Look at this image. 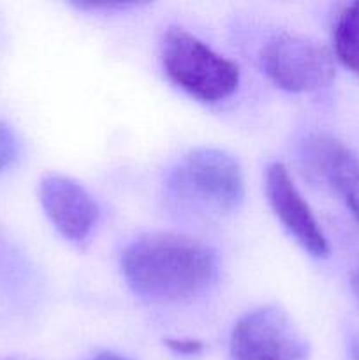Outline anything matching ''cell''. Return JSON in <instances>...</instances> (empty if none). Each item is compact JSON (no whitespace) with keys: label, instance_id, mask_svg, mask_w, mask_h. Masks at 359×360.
<instances>
[{"label":"cell","instance_id":"1","mask_svg":"<svg viewBox=\"0 0 359 360\" xmlns=\"http://www.w3.org/2000/svg\"><path fill=\"white\" fill-rule=\"evenodd\" d=\"M127 287L155 304H182L206 294L218 278V257L204 243L175 232H150L122 253Z\"/></svg>","mask_w":359,"mask_h":360},{"label":"cell","instance_id":"2","mask_svg":"<svg viewBox=\"0 0 359 360\" xmlns=\"http://www.w3.org/2000/svg\"><path fill=\"white\" fill-rule=\"evenodd\" d=\"M162 67L171 83L206 104L229 98L241 81L238 63L182 27L164 34Z\"/></svg>","mask_w":359,"mask_h":360},{"label":"cell","instance_id":"3","mask_svg":"<svg viewBox=\"0 0 359 360\" xmlns=\"http://www.w3.org/2000/svg\"><path fill=\"white\" fill-rule=\"evenodd\" d=\"M169 183L182 199L211 213H232L245 200L241 165L218 148L189 151L171 172Z\"/></svg>","mask_w":359,"mask_h":360},{"label":"cell","instance_id":"4","mask_svg":"<svg viewBox=\"0 0 359 360\" xmlns=\"http://www.w3.org/2000/svg\"><path fill=\"white\" fill-rule=\"evenodd\" d=\"M264 76L277 88L306 94L326 88L336 76L334 55L320 42L296 34H277L259 53Z\"/></svg>","mask_w":359,"mask_h":360},{"label":"cell","instance_id":"5","mask_svg":"<svg viewBox=\"0 0 359 360\" xmlns=\"http://www.w3.org/2000/svg\"><path fill=\"white\" fill-rule=\"evenodd\" d=\"M232 360H308L310 348L291 316L278 306H260L234 323Z\"/></svg>","mask_w":359,"mask_h":360},{"label":"cell","instance_id":"6","mask_svg":"<svg viewBox=\"0 0 359 360\" xmlns=\"http://www.w3.org/2000/svg\"><path fill=\"white\" fill-rule=\"evenodd\" d=\"M39 202L60 236L83 245L94 234L101 210L92 193L76 179L48 172L39 181Z\"/></svg>","mask_w":359,"mask_h":360},{"label":"cell","instance_id":"7","mask_svg":"<svg viewBox=\"0 0 359 360\" xmlns=\"http://www.w3.org/2000/svg\"><path fill=\"white\" fill-rule=\"evenodd\" d=\"M264 190L271 210L294 241L315 259L329 257V241L319 220L282 162H273L266 167Z\"/></svg>","mask_w":359,"mask_h":360},{"label":"cell","instance_id":"8","mask_svg":"<svg viewBox=\"0 0 359 360\" xmlns=\"http://www.w3.org/2000/svg\"><path fill=\"white\" fill-rule=\"evenodd\" d=\"M303 167L313 181L336 193L359 220V155L326 134H312L299 148Z\"/></svg>","mask_w":359,"mask_h":360},{"label":"cell","instance_id":"9","mask_svg":"<svg viewBox=\"0 0 359 360\" xmlns=\"http://www.w3.org/2000/svg\"><path fill=\"white\" fill-rule=\"evenodd\" d=\"M333 46L336 58L359 74V2L344 6L334 23Z\"/></svg>","mask_w":359,"mask_h":360},{"label":"cell","instance_id":"10","mask_svg":"<svg viewBox=\"0 0 359 360\" xmlns=\"http://www.w3.org/2000/svg\"><path fill=\"white\" fill-rule=\"evenodd\" d=\"M20 155V141L9 125L0 122V172L9 169Z\"/></svg>","mask_w":359,"mask_h":360},{"label":"cell","instance_id":"11","mask_svg":"<svg viewBox=\"0 0 359 360\" xmlns=\"http://www.w3.org/2000/svg\"><path fill=\"white\" fill-rule=\"evenodd\" d=\"M165 347L178 355H197L203 352V343L199 340H190V338H172L165 340Z\"/></svg>","mask_w":359,"mask_h":360},{"label":"cell","instance_id":"12","mask_svg":"<svg viewBox=\"0 0 359 360\" xmlns=\"http://www.w3.org/2000/svg\"><path fill=\"white\" fill-rule=\"evenodd\" d=\"M137 4H123V2H106V4H76L77 9H90V11H109V13H113V11H125V9H130V7H136Z\"/></svg>","mask_w":359,"mask_h":360},{"label":"cell","instance_id":"13","mask_svg":"<svg viewBox=\"0 0 359 360\" xmlns=\"http://www.w3.org/2000/svg\"><path fill=\"white\" fill-rule=\"evenodd\" d=\"M348 355L351 360H359V334L352 336L348 341Z\"/></svg>","mask_w":359,"mask_h":360},{"label":"cell","instance_id":"14","mask_svg":"<svg viewBox=\"0 0 359 360\" xmlns=\"http://www.w3.org/2000/svg\"><path fill=\"white\" fill-rule=\"evenodd\" d=\"M351 288H352V294H354L355 301L359 302V271H358V273L352 274V278H351Z\"/></svg>","mask_w":359,"mask_h":360},{"label":"cell","instance_id":"15","mask_svg":"<svg viewBox=\"0 0 359 360\" xmlns=\"http://www.w3.org/2000/svg\"><path fill=\"white\" fill-rule=\"evenodd\" d=\"M90 360H127V359L120 357V355L116 354H111V352H104V354L95 355V357H92Z\"/></svg>","mask_w":359,"mask_h":360}]
</instances>
